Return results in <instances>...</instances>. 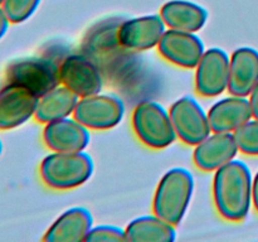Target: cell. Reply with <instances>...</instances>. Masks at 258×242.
<instances>
[{
    "label": "cell",
    "mask_w": 258,
    "mask_h": 242,
    "mask_svg": "<svg viewBox=\"0 0 258 242\" xmlns=\"http://www.w3.org/2000/svg\"><path fill=\"white\" fill-rule=\"evenodd\" d=\"M252 178L248 165L232 160L216 170L213 199L217 211L224 219L241 222L248 216L252 202Z\"/></svg>",
    "instance_id": "cell-1"
},
{
    "label": "cell",
    "mask_w": 258,
    "mask_h": 242,
    "mask_svg": "<svg viewBox=\"0 0 258 242\" xmlns=\"http://www.w3.org/2000/svg\"><path fill=\"white\" fill-rule=\"evenodd\" d=\"M194 176L185 168H171L156 187L153 211L156 216L174 226H179L193 198Z\"/></svg>",
    "instance_id": "cell-2"
},
{
    "label": "cell",
    "mask_w": 258,
    "mask_h": 242,
    "mask_svg": "<svg viewBox=\"0 0 258 242\" xmlns=\"http://www.w3.org/2000/svg\"><path fill=\"white\" fill-rule=\"evenodd\" d=\"M95 173L92 156L86 151L58 153L52 151L43 158L39 175L48 188L70 191L83 186Z\"/></svg>",
    "instance_id": "cell-3"
},
{
    "label": "cell",
    "mask_w": 258,
    "mask_h": 242,
    "mask_svg": "<svg viewBox=\"0 0 258 242\" xmlns=\"http://www.w3.org/2000/svg\"><path fill=\"white\" fill-rule=\"evenodd\" d=\"M4 83L20 86L39 98L60 85L59 65L48 55L15 58L5 66Z\"/></svg>",
    "instance_id": "cell-4"
},
{
    "label": "cell",
    "mask_w": 258,
    "mask_h": 242,
    "mask_svg": "<svg viewBox=\"0 0 258 242\" xmlns=\"http://www.w3.org/2000/svg\"><path fill=\"white\" fill-rule=\"evenodd\" d=\"M133 128L139 140L151 149H165L176 141L170 113L156 101L145 100L133 112Z\"/></svg>",
    "instance_id": "cell-5"
},
{
    "label": "cell",
    "mask_w": 258,
    "mask_h": 242,
    "mask_svg": "<svg viewBox=\"0 0 258 242\" xmlns=\"http://www.w3.org/2000/svg\"><path fill=\"white\" fill-rule=\"evenodd\" d=\"M122 98L112 93H96L81 97L73 117L90 130H110L116 128L125 116Z\"/></svg>",
    "instance_id": "cell-6"
},
{
    "label": "cell",
    "mask_w": 258,
    "mask_h": 242,
    "mask_svg": "<svg viewBox=\"0 0 258 242\" xmlns=\"http://www.w3.org/2000/svg\"><path fill=\"white\" fill-rule=\"evenodd\" d=\"M178 139L189 146L198 145L212 133L208 111L191 96L178 98L169 108Z\"/></svg>",
    "instance_id": "cell-7"
},
{
    "label": "cell",
    "mask_w": 258,
    "mask_h": 242,
    "mask_svg": "<svg viewBox=\"0 0 258 242\" xmlns=\"http://www.w3.org/2000/svg\"><path fill=\"white\" fill-rule=\"evenodd\" d=\"M59 80L80 98L100 93L103 88V77L98 66L78 53L63 58L59 65Z\"/></svg>",
    "instance_id": "cell-8"
},
{
    "label": "cell",
    "mask_w": 258,
    "mask_h": 242,
    "mask_svg": "<svg viewBox=\"0 0 258 242\" xmlns=\"http://www.w3.org/2000/svg\"><path fill=\"white\" fill-rule=\"evenodd\" d=\"M168 27L160 14L144 15L125 20L117 27V43L123 49L144 52L158 47Z\"/></svg>",
    "instance_id": "cell-9"
},
{
    "label": "cell",
    "mask_w": 258,
    "mask_h": 242,
    "mask_svg": "<svg viewBox=\"0 0 258 242\" xmlns=\"http://www.w3.org/2000/svg\"><path fill=\"white\" fill-rule=\"evenodd\" d=\"M231 57L218 47L206 49L197 65L196 90L203 97H217L228 90Z\"/></svg>",
    "instance_id": "cell-10"
},
{
    "label": "cell",
    "mask_w": 258,
    "mask_h": 242,
    "mask_svg": "<svg viewBox=\"0 0 258 242\" xmlns=\"http://www.w3.org/2000/svg\"><path fill=\"white\" fill-rule=\"evenodd\" d=\"M38 97L20 86L4 83L0 91V131L20 128L35 117Z\"/></svg>",
    "instance_id": "cell-11"
},
{
    "label": "cell",
    "mask_w": 258,
    "mask_h": 242,
    "mask_svg": "<svg viewBox=\"0 0 258 242\" xmlns=\"http://www.w3.org/2000/svg\"><path fill=\"white\" fill-rule=\"evenodd\" d=\"M163 58L178 67L193 70L206 52V45L196 33L176 29H166L158 44Z\"/></svg>",
    "instance_id": "cell-12"
},
{
    "label": "cell",
    "mask_w": 258,
    "mask_h": 242,
    "mask_svg": "<svg viewBox=\"0 0 258 242\" xmlns=\"http://www.w3.org/2000/svg\"><path fill=\"white\" fill-rule=\"evenodd\" d=\"M43 141L50 151H85L91 141L90 129L70 116L45 124L43 129Z\"/></svg>",
    "instance_id": "cell-13"
},
{
    "label": "cell",
    "mask_w": 258,
    "mask_h": 242,
    "mask_svg": "<svg viewBox=\"0 0 258 242\" xmlns=\"http://www.w3.org/2000/svg\"><path fill=\"white\" fill-rule=\"evenodd\" d=\"M238 145L233 133H213L194 146L193 160L203 171H216L238 154Z\"/></svg>",
    "instance_id": "cell-14"
},
{
    "label": "cell",
    "mask_w": 258,
    "mask_h": 242,
    "mask_svg": "<svg viewBox=\"0 0 258 242\" xmlns=\"http://www.w3.org/2000/svg\"><path fill=\"white\" fill-rule=\"evenodd\" d=\"M93 227V216L85 207H72L63 212L48 227L43 236L45 242L85 241Z\"/></svg>",
    "instance_id": "cell-15"
},
{
    "label": "cell",
    "mask_w": 258,
    "mask_h": 242,
    "mask_svg": "<svg viewBox=\"0 0 258 242\" xmlns=\"http://www.w3.org/2000/svg\"><path fill=\"white\" fill-rule=\"evenodd\" d=\"M208 117L213 133H234L253 116L248 98L231 95L217 101L208 110Z\"/></svg>",
    "instance_id": "cell-16"
},
{
    "label": "cell",
    "mask_w": 258,
    "mask_h": 242,
    "mask_svg": "<svg viewBox=\"0 0 258 242\" xmlns=\"http://www.w3.org/2000/svg\"><path fill=\"white\" fill-rule=\"evenodd\" d=\"M257 83L258 50L251 47L237 48L229 60V93L247 97Z\"/></svg>",
    "instance_id": "cell-17"
},
{
    "label": "cell",
    "mask_w": 258,
    "mask_h": 242,
    "mask_svg": "<svg viewBox=\"0 0 258 242\" xmlns=\"http://www.w3.org/2000/svg\"><path fill=\"white\" fill-rule=\"evenodd\" d=\"M160 15L169 29L197 33L206 25L208 12L189 0H170L160 9Z\"/></svg>",
    "instance_id": "cell-18"
},
{
    "label": "cell",
    "mask_w": 258,
    "mask_h": 242,
    "mask_svg": "<svg viewBox=\"0 0 258 242\" xmlns=\"http://www.w3.org/2000/svg\"><path fill=\"white\" fill-rule=\"evenodd\" d=\"M80 97L62 83L38 98L35 120L40 124L73 116Z\"/></svg>",
    "instance_id": "cell-19"
},
{
    "label": "cell",
    "mask_w": 258,
    "mask_h": 242,
    "mask_svg": "<svg viewBox=\"0 0 258 242\" xmlns=\"http://www.w3.org/2000/svg\"><path fill=\"white\" fill-rule=\"evenodd\" d=\"M125 233L126 241L173 242L176 239V226L154 213L134 218L126 226Z\"/></svg>",
    "instance_id": "cell-20"
},
{
    "label": "cell",
    "mask_w": 258,
    "mask_h": 242,
    "mask_svg": "<svg viewBox=\"0 0 258 242\" xmlns=\"http://www.w3.org/2000/svg\"><path fill=\"white\" fill-rule=\"evenodd\" d=\"M42 0H4L2 8L12 24H22L33 17Z\"/></svg>",
    "instance_id": "cell-21"
},
{
    "label": "cell",
    "mask_w": 258,
    "mask_h": 242,
    "mask_svg": "<svg viewBox=\"0 0 258 242\" xmlns=\"http://www.w3.org/2000/svg\"><path fill=\"white\" fill-rule=\"evenodd\" d=\"M238 150L246 155H258V120L247 121L233 133Z\"/></svg>",
    "instance_id": "cell-22"
},
{
    "label": "cell",
    "mask_w": 258,
    "mask_h": 242,
    "mask_svg": "<svg viewBox=\"0 0 258 242\" xmlns=\"http://www.w3.org/2000/svg\"><path fill=\"white\" fill-rule=\"evenodd\" d=\"M87 242H121L126 241L125 228L110 224L93 226L86 236Z\"/></svg>",
    "instance_id": "cell-23"
},
{
    "label": "cell",
    "mask_w": 258,
    "mask_h": 242,
    "mask_svg": "<svg viewBox=\"0 0 258 242\" xmlns=\"http://www.w3.org/2000/svg\"><path fill=\"white\" fill-rule=\"evenodd\" d=\"M249 105H251L252 110V116L253 118H257L258 120V83L254 86L253 90L249 93Z\"/></svg>",
    "instance_id": "cell-24"
},
{
    "label": "cell",
    "mask_w": 258,
    "mask_h": 242,
    "mask_svg": "<svg viewBox=\"0 0 258 242\" xmlns=\"http://www.w3.org/2000/svg\"><path fill=\"white\" fill-rule=\"evenodd\" d=\"M10 24H12V23L8 19L7 14L4 13L3 8H0V40H2L3 38L5 37V34L8 33Z\"/></svg>",
    "instance_id": "cell-25"
},
{
    "label": "cell",
    "mask_w": 258,
    "mask_h": 242,
    "mask_svg": "<svg viewBox=\"0 0 258 242\" xmlns=\"http://www.w3.org/2000/svg\"><path fill=\"white\" fill-rule=\"evenodd\" d=\"M252 202L258 211V171L253 178V183H252Z\"/></svg>",
    "instance_id": "cell-26"
},
{
    "label": "cell",
    "mask_w": 258,
    "mask_h": 242,
    "mask_svg": "<svg viewBox=\"0 0 258 242\" xmlns=\"http://www.w3.org/2000/svg\"><path fill=\"white\" fill-rule=\"evenodd\" d=\"M3 151H4V145H3V141H2V138H0V156H2Z\"/></svg>",
    "instance_id": "cell-27"
},
{
    "label": "cell",
    "mask_w": 258,
    "mask_h": 242,
    "mask_svg": "<svg viewBox=\"0 0 258 242\" xmlns=\"http://www.w3.org/2000/svg\"><path fill=\"white\" fill-rule=\"evenodd\" d=\"M3 3H4V0H0V8H2V5H3Z\"/></svg>",
    "instance_id": "cell-28"
},
{
    "label": "cell",
    "mask_w": 258,
    "mask_h": 242,
    "mask_svg": "<svg viewBox=\"0 0 258 242\" xmlns=\"http://www.w3.org/2000/svg\"><path fill=\"white\" fill-rule=\"evenodd\" d=\"M2 87H3V83L0 82V91H2Z\"/></svg>",
    "instance_id": "cell-29"
}]
</instances>
